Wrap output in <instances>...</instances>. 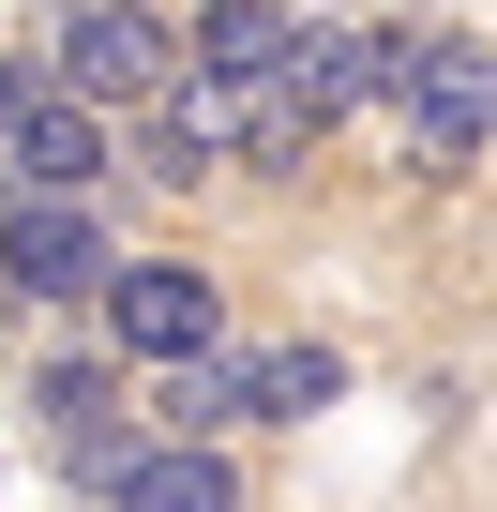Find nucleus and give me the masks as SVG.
<instances>
[{
  "instance_id": "obj_1",
  "label": "nucleus",
  "mask_w": 497,
  "mask_h": 512,
  "mask_svg": "<svg viewBox=\"0 0 497 512\" xmlns=\"http://www.w3.org/2000/svg\"><path fill=\"white\" fill-rule=\"evenodd\" d=\"M377 106L407 121L422 181H452L497 151V46L482 31H377Z\"/></svg>"
},
{
  "instance_id": "obj_2",
  "label": "nucleus",
  "mask_w": 497,
  "mask_h": 512,
  "mask_svg": "<svg viewBox=\"0 0 497 512\" xmlns=\"http://www.w3.org/2000/svg\"><path fill=\"white\" fill-rule=\"evenodd\" d=\"M46 76L76 106H106V121H151L181 91V16L166 0H61L46 16Z\"/></svg>"
},
{
  "instance_id": "obj_3",
  "label": "nucleus",
  "mask_w": 497,
  "mask_h": 512,
  "mask_svg": "<svg viewBox=\"0 0 497 512\" xmlns=\"http://www.w3.org/2000/svg\"><path fill=\"white\" fill-rule=\"evenodd\" d=\"M106 166H121L106 106H76L46 61H0V181L16 196H106Z\"/></svg>"
},
{
  "instance_id": "obj_4",
  "label": "nucleus",
  "mask_w": 497,
  "mask_h": 512,
  "mask_svg": "<svg viewBox=\"0 0 497 512\" xmlns=\"http://www.w3.org/2000/svg\"><path fill=\"white\" fill-rule=\"evenodd\" d=\"M106 272H121V241H106L91 196H16L0 181V287L16 302H106Z\"/></svg>"
},
{
  "instance_id": "obj_5",
  "label": "nucleus",
  "mask_w": 497,
  "mask_h": 512,
  "mask_svg": "<svg viewBox=\"0 0 497 512\" xmlns=\"http://www.w3.org/2000/svg\"><path fill=\"white\" fill-rule=\"evenodd\" d=\"M106 347L121 362H211L226 347V287L181 272V256H121L106 272Z\"/></svg>"
},
{
  "instance_id": "obj_6",
  "label": "nucleus",
  "mask_w": 497,
  "mask_h": 512,
  "mask_svg": "<svg viewBox=\"0 0 497 512\" xmlns=\"http://www.w3.org/2000/svg\"><path fill=\"white\" fill-rule=\"evenodd\" d=\"M31 422H46V467H61V482H91V497L151 452V422H136L91 362H46V377H31Z\"/></svg>"
},
{
  "instance_id": "obj_7",
  "label": "nucleus",
  "mask_w": 497,
  "mask_h": 512,
  "mask_svg": "<svg viewBox=\"0 0 497 512\" xmlns=\"http://www.w3.org/2000/svg\"><path fill=\"white\" fill-rule=\"evenodd\" d=\"M287 46H302V16H287V0H196L181 76H196V91H257V76H287Z\"/></svg>"
},
{
  "instance_id": "obj_8",
  "label": "nucleus",
  "mask_w": 497,
  "mask_h": 512,
  "mask_svg": "<svg viewBox=\"0 0 497 512\" xmlns=\"http://www.w3.org/2000/svg\"><path fill=\"white\" fill-rule=\"evenodd\" d=\"M287 106L332 136L347 106H377V31H347V16H302V46H287Z\"/></svg>"
},
{
  "instance_id": "obj_9",
  "label": "nucleus",
  "mask_w": 497,
  "mask_h": 512,
  "mask_svg": "<svg viewBox=\"0 0 497 512\" xmlns=\"http://www.w3.org/2000/svg\"><path fill=\"white\" fill-rule=\"evenodd\" d=\"M226 377H241V422H317V407L347 392V362H332L317 332H287V347H226Z\"/></svg>"
},
{
  "instance_id": "obj_10",
  "label": "nucleus",
  "mask_w": 497,
  "mask_h": 512,
  "mask_svg": "<svg viewBox=\"0 0 497 512\" xmlns=\"http://www.w3.org/2000/svg\"><path fill=\"white\" fill-rule=\"evenodd\" d=\"M136 166H151V181H211V166H241V136H226V91H196V76H181V91L136 121Z\"/></svg>"
},
{
  "instance_id": "obj_11",
  "label": "nucleus",
  "mask_w": 497,
  "mask_h": 512,
  "mask_svg": "<svg viewBox=\"0 0 497 512\" xmlns=\"http://www.w3.org/2000/svg\"><path fill=\"white\" fill-rule=\"evenodd\" d=\"M106 512H241V482H226V452H136L121 482H106Z\"/></svg>"
},
{
  "instance_id": "obj_12",
  "label": "nucleus",
  "mask_w": 497,
  "mask_h": 512,
  "mask_svg": "<svg viewBox=\"0 0 497 512\" xmlns=\"http://www.w3.org/2000/svg\"><path fill=\"white\" fill-rule=\"evenodd\" d=\"M166 452H226L241 437V377H226V347L211 362H166V422H151Z\"/></svg>"
},
{
  "instance_id": "obj_13",
  "label": "nucleus",
  "mask_w": 497,
  "mask_h": 512,
  "mask_svg": "<svg viewBox=\"0 0 497 512\" xmlns=\"http://www.w3.org/2000/svg\"><path fill=\"white\" fill-rule=\"evenodd\" d=\"M287 16H347V0H287Z\"/></svg>"
}]
</instances>
